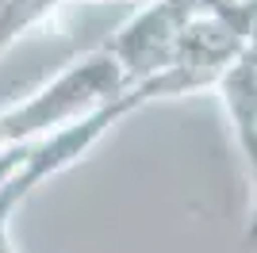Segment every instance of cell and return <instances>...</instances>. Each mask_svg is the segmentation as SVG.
<instances>
[{
    "label": "cell",
    "instance_id": "1",
    "mask_svg": "<svg viewBox=\"0 0 257 253\" xmlns=\"http://www.w3.org/2000/svg\"><path fill=\"white\" fill-rule=\"evenodd\" d=\"M0 253H12V245H8V249H0Z\"/></svg>",
    "mask_w": 257,
    "mask_h": 253
}]
</instances>
